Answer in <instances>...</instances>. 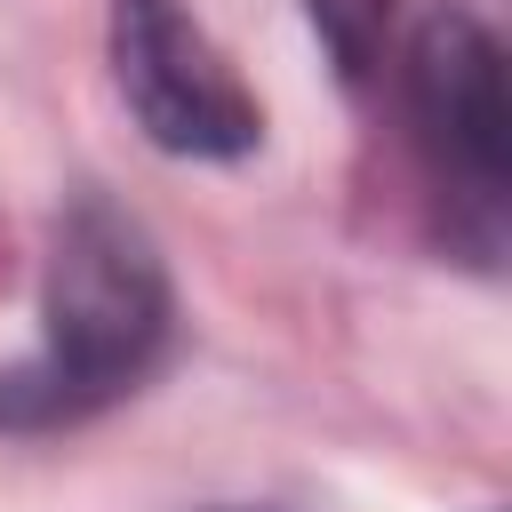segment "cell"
I'll return each instance as SVG.
<instances>
[{"instance_id": "1", "label": "cell", "mask_w": 512, "mask_h": 512, "mask_svg": "<svg viewBox=\"0 0 512 512\" xmlns=\"http://www.w3.org/2000/svg\"><path fill=\"white\" fill-rule=\"evenodd\" d=\"M168 344V272L136 216L112 200H72L48 248L40 352L0 376V424H80L104 400L136 392Z\"/></svg>"}, {"instance_id": "3", "label": "cell", "mask_w": 512, "mask_h": 512, "mask_svg": "<svg viewBox=\"0 0 512 512\" xmlns=\"http://www.w3.org/2000/svg\"><path fill=\"white\" fill-rule=\"evenodd\" d=\"M112 80L136 128L184 160H240L264 136L256 96L192 24L184 0H112Z\"/></svg>"}, {"instance_id": "2", "label": "cell", "mask_w": 512, "mask_h": 512, "mask_svg": "<svg viewBox=\"0 0 512 512\" xmlns=\"http://www.w3.org/2000/svg\"><path fill=\"white\" fill-rule=\"evenodd\" d=\"M408 120L416 144L456 200L480 264L504 240V56L472 8H424L408 40Z\"/></svg>"}, {"instance_id": "4", "label": "cell", "mask_w": 512, "mask_h": 512, "mask_svg": "<svg viewBox=\"0 0 512 512\" xmlns=\"http://www.w3.org/2000/svg\"><path fill=\"white\" fill-rule=\"evenodd\" d=\"M312 16L328 24V40H336L344 72H360V64H368V48H376V32H384V0H312Z\"/></svg>"}]
</instances>
